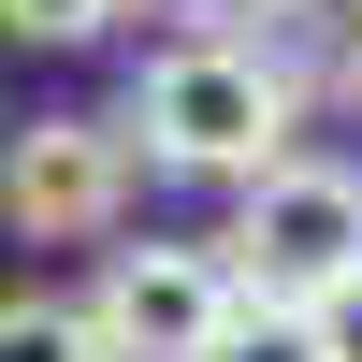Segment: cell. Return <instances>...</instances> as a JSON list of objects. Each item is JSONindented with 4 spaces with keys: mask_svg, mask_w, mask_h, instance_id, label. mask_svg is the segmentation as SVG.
I'll return each instance as SVG.
<instances>
[{
    "mask_svg": "<svg viewBox=\"0 0 362 362\" xmlns=\"http://www.w3.org/2000/svg\"><path fill=\"white\" fill-rule=\"evenodd\" d=\"M116 131H131V160H160V174L247 189V174H276L290 145H305V73H290L276 44H189V29H174V44L131 73Z\"/></svg>",
    "mask_w": 362,
    "mask_h": 362,
    "instance_id": "obj_1",
    "label": "cell"
},
{
    "mask_svg": "<svg viewBox=\"0 0 362 362\" xmlns=\"http://www.w3.org/2000/svg\"><path fill=\"white\" fill-rule=\"evenodd\" d=\"M203 247L232 261V290L276 319H334L362 290V160L334 145H290L276 174H247L232 189V232H203Z\"/></svg>",
    "mask_w": 362,
    "mask_h": 362,
    "instance_id": "obj_2",
    "label": "cell"
},
{
    "mask_svg": "<svg viewBox=\"0 0 362 362\" xmlns=\"http://www.w3.org/2000/svg\"><path fill=\"white\" fill-rule=\"evenodd\" d=\"M232 319H247V290L218 247H102V290H87L102 362H218Z\"/></svg>",
    "mask_w": 362,
    "mask_h": 362,
    "instance_id": "obj_3",
    "label": "cell"
},
{
    "mask_svg": "<svg viewBox=\"0 0 362 362\" xmlns=\"http://www.w3.org/2000/svg\"><path fill=\"white\" fill-rule=\"evenodd\" d=\"M0 218L29 247H87V232L131 218V131L116 116H29L0 145Z\"/></svg>",
    "mask_w": 362,
    "mask_h": 362,
    "instance_id": "obj_4",
    "label": "cell"
},
{
    "mask_svg": "<svg viewBox=\"0 0 362 362\" xmlns=\"http://www.w3.org/2000/svg\"><path fill=\"white\" fill-rule=\"evenodd\" d=\"M0 362H102V334L58 290H0Z\"/></svg>",
    "mask_w": 362,
    "mask_h": 362,
    "instance_id": "obj_5",
    "label": "cell"
},
{
    "mask_svg": "<svg viewBox=\"0 0 362 362\" xmlns=\"http://www.w3.org/2000/svg\"><path fill=\"white\" fill-rule=\"evenodd\" d=\"M174 15H189V44H276L290 58V29H319L334 0H174Z\"/></svg>",
    "mask_w": 362,
    "mask_h": 362,
    "instance_id": "obj_6",
    "label": "cell"
},
{
    "mask_svg": "<svg viewBox=\"0 0 362 362\" xmlns=\"http://www.w3.org/2000/svg\"><path fill=\"white\" fill-rule=\"evenodd\" d=\"M116 15H131V0H0V29H15V44H102Z\"/></svg>",
    "mask_w": 362,
    "mask_h": 362,
    "instance_id": "obj_7",
    "label": "cell"
},
{
    "mask_svg": "<svg viewBox=\"0 0 362 362\" xmlns=\"http://www.w3.org/2000/svg\"><path fill=\"white\" fill-rule=\"evenodd\" d=\"M218 362H334V348H319V319H276V305H247V319L218 334Z\"/></svg>",
    "mask_w": 362,
    "mask_h": 362,
    "instance_id": "obj_8",
    "label": "cell"
},
{
    "mask_svg": "<svg viewBox=\"0 0 362 362\" xmlns=\"http://www.w3.org/2000/svg\"><path fill=\"white\" fill-rule=\"evenodd\" d=\"M319 348H334V362H362V290H348L334 319H319Z\"/></svg>",
    "mask_w": 362,
    "mask_h": 362,
    "instance_id": "obj_9",
    "label": "cell"
},
{
    "mask_svg": "<svg viewBox=\"0 0 362 362\" xmlns=\"http://www.w3.org/2000/svg\"><path fill=\"white\" fill-rule=\"evenodd\" d=\"M348 87H362V58H348Z\"/></svg>",
    "mask_w": 362,
    "mask_h": 362,
    "instance_id": "obj_10",
    "label": "cell"
}]
</instances>
